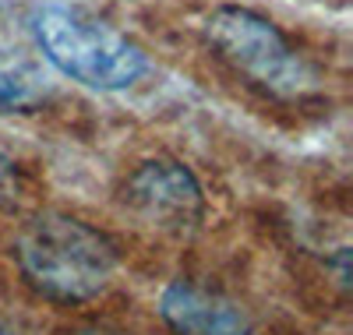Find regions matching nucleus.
<instances>
[{"mask_svg": "<svg viewBox=\"0 0 353 335\" xmlns=\"http://www.w3.org/2000/svg\"><path fill=\"white\" fill-rule=\"evenodd\" d=\"M14 258L25 283L57 303L99 296L117 272L113 240L64 212H43L28 219L14 240Z\"/></svg>", "mask_w": 353, "mask_h": 335, "instance_id": "nucleus-1", "label": "nucleus"}, {"mask_svg": "<svg viewBox=\"0 0 353 335\" xmlns=\"http://www.w3.org/2000/svg\"><path fill=\"white\" fill-rule=\"evenodd\" d=\"M32 36L43 57L64 78L96 92L131 88L149 71V57L134 39L81 8L43 4L32 14Z\"/></svg>", "mask_w": 353, "mask_h": 335, "instance_id": "nucleus-2", "label": "nucleus"}, {"mask_svg": "<svg viewBox=\"0 0 353 335\" xmlns=\"http://www.w3.org/2000/svg\"><path fill=\"white\" fill-rule=\"evenodd\" d=\"M205 43L226 64L279 99H301L318 88V74L279 32V25L251 8H216L205 18Z\"/></svg>", "mask_w": 353, "mask_h": 335, "instance_id": "nucleus-3", "label": "nucleus"}, {"mask_svg": "<svg viewBox=\"0 0 353 335\" xmlns=\"http://www.w3.org/2000/svg\"><path fill=\"white\" fill-rule=\"evenodd\" d=\"M124 201L159 233H191L205 216V194L194 173L176 159H149L124 180Z\"/></svg>", "mask_w": 353, "mask_h": 335, "instance_id": "nucleus-4", "label": "nucleus"}, {"mask_svg": "<svg viewBox=\"0 0 353 335\" xmlns=\"http://www.w3.org/2000/svg\"><path fill=\"white\" fill-rule=\"evenodd\" d=\"M159 314L173 335H251V314L237 300L184 279L163 290Z\"/></svg>", "mask_w": 353, "mask_h": 335, "instance_id": "nucleus-5", "label": "nucleus"}, {"mask_svg": "<svg viewBox=\"0 0 353 335\" xmlns=\"http://www.w3.org/2000/svg\"><path fill=\"white\" fill-rule=\"evenodd\" d=\"M39 103V81L18 60L0 53V113H14L28 110Z\"/></svg>", "mask_w": 353, "mask_h": 335, "instance_id": "nucleus-6", "label": "nucleus"}, {"mask_svg": "<svg viewBox=\"0 0 353 335\" xmlns=\"http://www.w3.org/2000/svg\"><path fill=\"white\" fill-rule=\"evenodd\" d=\"M11 170H14V166H11V159L4 156V152H0V187H4L8 180H11Z\"/></svg>", "mask_w": 353, "mask_h": 335, "instance_id": "nucleus-7", "label": "nucleus"}, {"mask_svg": "<svg viewBox=\"0 0 353 335\" xmlns=\"http://www.w3.org/2000/svg\"><path fill=\"white\" fill-rule=\"evenodd\" d=\"M0 335H18V332H14L11 325H4V321H0Z\"/></svg>", "mask_w": 353, "mask_h": 335, "instance_id": "nucleus-8", "label": "nucleus"}]
</instances>
